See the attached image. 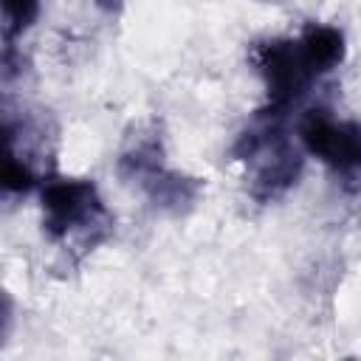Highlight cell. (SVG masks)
<instances>
[{
    "instance_id": "6da1fadb",
    "label": "cell",
    "mask_w": 361,
    "mask_h": 361,
    "mask_svg": "<svg viewBox=\"0 0 361 361\" xmlns=\"http://www.w3.org/2000/svg\"><path fill=\"white\" fill-rule=\"evenodd\" d=\"M299 138L310 155L324 161L344 180H361V124L336 121L327 110H310L299 124Z\"/></svg>"
},
{
    "instance_id": "7a4b0ae2",
    "label": "cell",
    "mask_w": 361,
    "mask_h": 361,
    "mask_svg": "<svg viewBox=\"0 0 361 361\" xmlns=\"http://www.w3.org/2000/svg\"><path fill=\"white\" fill-rule=\"evenodd\" d=\"M254 65L265 82V90H268V99L274 107H285L293 99H299L302 90L307 87V82L313 79L310 71L305 68L293 39H268V42L257 45Z\"/></svg>"
},
{
    "instance_id": "3957f363",
    "label": "cell",
    "mask_w": 361,
    "mask_h": 361,
    "mask_svg": "<svg viewBox=\"0 0 361 361\" xmlns=\"http://www.w3.org/2000/svg\"><path fill=\"white\" fill-rule=\"evenodd\" d=\"M99 197L93 183L76 180V178H54L42 189V214L45 228L54 237H65L71 228H79L82 223L93 220L99 214Z\"/></svg>"
},
{
    "instance_id": "277c9868",
    "label": "cell",
    "mask_w": 361,
    "mask_h": 361,
    "mask_svg": "<svg viewBox=\"0 0 361 361\" xmlns=\"http://www.w3.org/2000/svg\"><path fill=\"white\" fill-rule=\"evenodd\" d=\"M296 48L310 76H322L338 68V62L344 59V34L333 25L310 23L296 39Z\"/></svg>"
},
{
    "instance_id": "5b68a950",
    "label": "cell",
    "mask_w": 361,
    "mask_h": 361,
    "mask_svg": "<svg viewBox=\"0 0 361 361\" xmlns=\"http://www.w3.org/2000/svg\"><path fill=\"white\" fill-rule=\"evenodd\" d=\"M39 11V0H3V14L11 31H23Z\"/></svg>"
},
{
    "instance_id": "8992f818",
    "label": "cell",
    "mask_w": 361,
    "mask_h": 361,
    "mask_svg": "<svg viewBox=\"0 0 361 361\" xmlns=\"http://www.w3.org/2000/svg\"><path fill=\"white\" fill-rule=\"evenodd\" d=\"M3 186H6V192H28L34 186V172L17 155H8L6 172H3Z\"/></svg>"
}]
</instances>
